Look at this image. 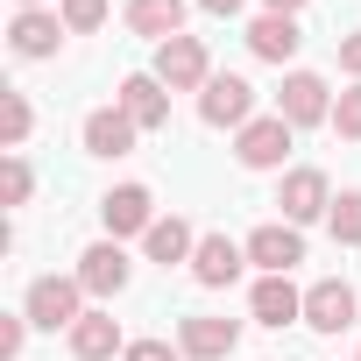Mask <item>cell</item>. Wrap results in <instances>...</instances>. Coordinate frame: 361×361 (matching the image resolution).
Listing matches in <instances>:
<instances>
[{"label":"cell","mask_w":361,"mask_h":361,"mask_svg":"<svg viewBox=\"0 0 361 361\" xmlns=\"http://www.w3.org/2000/svg\"><path fill=\"white\" fill-rule=\"evenodd\" d=\"M326 227H333V241H340V248H361V192H340V199H333V213H326Z\"/></svg>","instance_id":"21"},{"label":"cell","mask_w":361,"mask_h":361,"mask_svg":"<svg viewBox=\"0 0 361 361\" xmlns=\"http://www.w3.org/2000/svg\"><path fill=\"white\" fill-rule=\"evenodd\" d=\"M305 0H262V15H298Z\"/></svg>","instance_id":"30"},{"label":"cell","mask_w":361,"mask_h":361,"mask_svg":"<svg viewBox=\"0 0 361 361\" xmlns=\"http://www.w3.org/2000/svg\"><path fill=\"white\" fill-rule=\"evenodd\" d=\"M71 354H78V361H114V354H128V340H121V326H114L106 312H85V319L71 326Z\"/></svg>","instance_id":"19"},{"label":"cell","mask_w":361,"mask_h":361,"mask_svg":"<svg viewBox=\"0 0 361 361\" xmlns=\"http://www.w3.org/2000/svg\"><path fill=\"white\" fill-rule=\"evenodd\" d=\"M22 319H29V326H43V333H57V326L71 333V326L85 319V283H78V276H36V283H29Z\"/></svg>","instance_id":"1"},{"label":"cell","mask_w":361,"mask_h":361,"mask_svg":"<svg viewBox=\"0 0 361 361\" xmlns=\"http://www.w3.org/2000/svg\"><path fill=\"white\" fill-rule=\"evenodd\" d=\"M248 262H255L262 276H290V269L305 262V227H290V220L255 227V234H248Z\"/></svg>","instance_id":"7"},{"label":"cell","mask_w":361,"mask_h":361,"mask_svg":"<svg viewBox=\"0 0 361 361\" xmlns=\"http://www.w3.org/2000/svg\"><path fill=\"white\" fill-rule=\"evenodd\" d=\"M142 248H149V262H163V269H170V262H192V255H199V234L170 213V220H156V227L142 234Z\"/></svg>","instance_id":"20"},{"label":"cell","mask_w":361,"mask_h":361,"mask_svg":"<svg viewBox=\"0 0 361 361\" xmlns=\"http://www.w3.org/2000/svg\"><path fill=\"white\" fill-rule=\"evenodd\" d=\"M248 312H255V326H290V319H305V290L290 276H262L248 290Z\"/></svg>","instance_id":"17"},{"label":"cell","mask_w":361,"mask_h":361,"mask_svg":"<svg viewBox=\"0 0 361 361\" xmlns=\"http://www.w3.org/2000/svg\"><path fill=\"white\" fill-rule=\"evenodd\" d=\"M29 192H36V170L8 149V163H0V199H8V206H29Z\"/></svg>","instance_id":"23"},{"label":"cell","mask_w":361,"mask_h":361,"mask_svg":"<svg viewBox=\"0 0 361 361\" xmlns=\"http://www.w3.org/2000/svg\"><path fill=\"white\" fill-rule=\"evenodd\" d=\"M177 347H185V361H227L241 347V319L192 312V319H177Z\"/></svg>","instance_id":"4"},{"label":"cell","mask_w":361,"mask_h":361,"mask_svg":"<svg viewBox=\"0 0 361 361\" xmlns=\"http://www.w3.org/2000/svg\"><path fill=\"white\" fill-rule=\"evenodd\" d=\"M340 71L361 85V29H354V36H340Z\"/></svg>","instance_id":"28"},{"label":"cell","mask_w":361,"mask_h":361,"mask_svg":"<svg viewBox=\"0 0 361 361\" xmlns=\"http://www.w3.org/2000/svg\"><path fill=\"white\" fill-rule=\"evenodd\" d=\"M57 43H64V15H50V8H22L15 22H8V50L15 57H57Z\"/></svg>","instance_id":"12"},{"label":"cell","mask_w":361,"mask_h":361,"mask_svg":"<svg viewBox=\"0 0 361 361\" xmlns=\"http://www.w3.org/2000/svg\"><path fill=\"white\" fill-rule=\"evenodd\" d=\"M276 114H283L290 128H319V121H333V85H326L319 71H290L283 92H276Z\"/></svg>","instance_id":"6"},{"label":"cell","mask_w":361,"mask_h":361,"mask_svg":"<svg viewBox=\"0 0 361 361\" xmlns=\"http://www.w3.org/2000/svg\"><path fill=\"white\" fill-rule=\"evenodd\" d=\"M290 121L283 114H262V121H248L241 135H234V156H241V170H283V156H290Z\"/></svg>","instance_id":"5"},{"label":"cell","mask_w":361,"mask_h":361,"mask_svg":"<svg viewBox=\"0 0 361 361\" xmlns=\"http://www.w3.org/2000/svg\"><path fill=\"white\" fill-rule=\"evenodd\" d=\"M206 15H241V0H199Z\"/></svg>","instance_id":"29"},{"label":"cell","mask_w":361,"mask_h":361,"mask_svg":"<svg viewBox=\"0 0 361 361\" xmlns=\"http://www.w3.org/2000/svg\"><path fill=\"white\" fill-rule=\"evenodd\" d=\"M354 361H361V354H354Z\"/></svg>","instance_id":"32"},{"label":"cell","mask_w":361,"mask_h":361,"mask_svg":"<svg viewBox=\"0 0 361 361\" xmlns=\"http://www.w3.org/2000/svg\"><path fill=\"white\" fill-rule=\"evenodd\" d=\"M121 361H185V347H170V340H128Z\"/></svg>","instance_id":"26"},{"label":"cell","mask_w":361,"mask_h":361,"mask_svg":"<svg viewBox=\"0 0 361 361\" xmlns=\"http://www.w3.org/2000/svg\"><path fill=\"white\" fill-rule=\"evenodd\" d=\"M305 326H312V333H347V326H354V283H340V276L312 283V290H305Z\"/></svg>","instance_id":"14"},{"label":"cell","mask_w":361,"mask_h":361,"mask_svg":"<svg viewBox=\"0 0 361 361\" xmlns=\"http://www.w3.org/2000/svg\"><path fill=\"white\" fill-rule=\"evenodd\" d=\"M57 15H64V29H71V36H92V29L106 22V0H64Z\"/></svg>","instance_id":"24"},{"label":"cell","mask_w":361,"mask_h":361,"mask_svg":"<svg viewBox=\"0 0 361 361\" xmlns=\"http://www.w3.org/2000/svg\"><path fill=\"white\" fill-rule=\"evenodd\" d=\"M199 114H206V128H248L255 121V85L241 78V71H213L206 78V92H199Z\"/></svg>","instance_id":"2"},{"label":"cell","mask_w":361,"mask_h":361,"mask_svg":"<svg viewBox=\"0 0 361 361\" xmlns=\"http://www.w3.org/2000/svg\"><path fill=\"white\" fill-rule=\"evenodd\" d=\"M298 43H305L298 15H255V22H248V50H255L262 64H290V57H298Z\"/></svg>","instance_id":"15"},{"label":"cell","mask_w":361,"mask_h":361,"mask_svg":"<svg viewBox=\"0 0 361 361\" xmlns=\"http://www.w3.org/2000/svg\"><path fill=\"white\" fill-rule=\"evenodd\" d=\"M333 128H340L347 142H361V85H347V92L333 99Z\"/></svg>","instance_id":"25"},{"label":"cell","mask_w":361,"mask_h":361,"mask_svg":"<svg viewBox=\"0 0 361 361\" xmlns=\"http://www.w3.org/2000/svg\"><path fill=\"white\" fill-rule=\"evenodd\" d=\"M22 340H29V319H0V361H15Z\"/></svg>","instance_id":"27"},{"label":"cell","mask_w":361,"mask_h":361,"mask_svg":"<svg viewBox=\"0 0 361 361\" xmlns=\"http://www.w3.org/2000/svg\"><path fill=\"white\" fill-rule=\"evenodd\" d=\"M71 276L85 283V298H121V290H128V248H121V241H92Z\"/></svg>","instance_id":"11"},{"label":"cell","mask_w":361,"mask_h":361,"mask_svg":"<svg viewBox=\"0 0 361 361\" xmlns=\"http://www.w3.org/2000/svg\"><path fill=\"white\" fill-rule=\"evenodd\" d=\"M156 78H163L170 92H206V78H213L206 43H199V36H170V43H156Z\"/></svg>","instance_id":"3"},{"label":"cell","mask_w":361,"mask_h":361,"mask_svg":"<svg viewBox=\"0 0 361 361\" xmlns=\"http://www.w3.org/2000/svg\"><path fill=\"white\" fill-rule=\"evenodd\" d=\"M99 220H106V241H121V234H149V227H156V199H149V185H114V192L99 199Z\"/></svg>","instance_id":"10"},{"label":"cell","mask_w":361,"mask_h":361,"mask_svg":"<svg viewBox=\"0 0 361 361\" xmlns=\"http://www.w3.org/2000/svg\"><path fill=\"white\" fill-rule=\"evenodd\" d=\"M29 121H36V114H29V99H22V92H0V142L22 149V142H29Z\"/></svg>","instance_id":"22"},{"label":"cell","mask_w":361,"mask_h":361,"mask_svg":"<svg viewBox=\"0 0 361 361\" xmlns=\"http://www.w3.org/2000/svg\"><path fill=\"white\" fill-rule=\"evenodd\" d=\"M15 8H43V0H15Z\"/></svg>","instance_id":"31"},{"label":"cell","mask_w":361,"mask_h":361,"mask_svg":"<svg viewBox=\"0 0 361 361\" xmlns=\"http://www.w3.org/2000/svg\"><path fill=\"white\" fill-rule=\"evenodd\" d=\"M121 114H128L142 135L170 128V85H163L156 71H135V78H121Z\"/></svg>","instance_id":"9"},{"label":"cell","mask_w":361,"mask_h":361,"mask_svg":"<svg viewBox=\"0 0 361 361\" xmlns=\"http://www.w3.org/2000/svg\"><path fill=\"white\" fill-rule=\"evenodd\" d=\"M241 262H248V241H227V234H199V255H192V276H199L206 290H227V283L241 276Z\"/></svg>","instance_id":"13"},{"label":"cell","mask_w":361,"mask_h":361,"mask_svg":"<svg viewBox=\"0 0 361 361\" xmlns=\"http://www.w3.org/2000/svg\"><path fill=\"white\" fill-rule=\"evenodd\" d=\"M276 206H283L290 227L326 220V213H333V185H326V170H290V177H283V192H276Z\"/></svg>","instance_id":"8"},{"label":"cell","mask_w":361,"mask_h":361,"mask_svg":"<svg viewBox=\"0 0 361 361\" xmlns=\"http://www.w3.org/2000/svg\"><path fill=\"white\" fill-rule=\"evenodd\" d=\"M135 135H142V128H135L121 106L85 114V156H106V163H114V156H135Z\"/></svg>","instance_id":"16"},{"label":"cell","mask_w":361,"mask_h":361,"mask_svg":"<svg viewBox=\"0 0 361 361\" xmlns=\"http://www.w3.org/2000/svg\"><path fill=\"white\" fill-rule=\"evenodd\" d=\"M128 29L149 36V43L185 36V0H128Z\"/></svg>","instance_id":"18"}]
</instances>
